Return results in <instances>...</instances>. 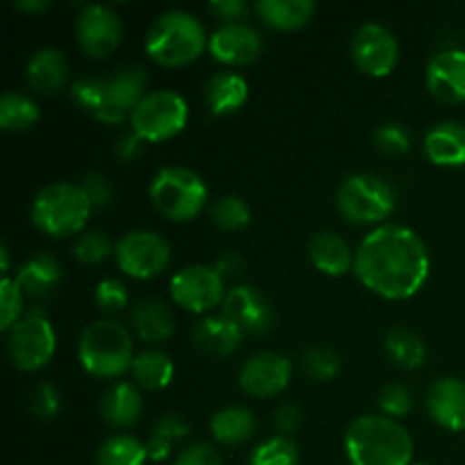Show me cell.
Masks as SVG:
<instances>
[{
    "label": "cell",
    "instance_id": "obj_7",
    "mask_svg": "<svg viewBox=\"0 0 465 465\" xmlns=\"http://www.w3.org/2000/svg\"><path fill=\"white\" fill-rule=\"evenodd\" d=\"M148 193L157 212L175 223H186L198 216L209 198L203 177L184 166H166L157 171Z\"/></svg>",
    "mask_w": 465,
    "mask_h": 465
},
{
    "label": "cell",
    "instance_id": "obj_34",
    "mask_svg": "<svg viewBox=\"0 0 465 465\" xmlns=\"http://www.w3.org/2000/svg\"><path fill=\"white\" fill-rule=\"evenodd\" d=\"M98 465H143L148 459V448L136 436L116 434L103 440L98 448Z\"/></svg>",
    "mask_w": 465,
    "mask_h": 465
},
{
    "label": "cell",
    "instance_id": "obj_48",
    "mask_svg": "<svg viewBox=\"0 0 465 465\" xmlns=\"http://www.w3.org/2000/svg\"><path fill=\"white\" fill-rule=\"evenodd\" d=\"M213 268H216V272L223 280H234V277L243 275L245 262L239 252H225L216 259Z\"/></svg>",
    "mask_w": 465,
    "mask_h": 465
},
{
    "label": "cell",
    "instance_id": "obj_21",
    "mask_svg": "<svg viewBox=\"0 0 465 465\" xmlns=\"http://www.w3.org/2000/svg\"><path fill=\"white\" fill-rule=\"evenodd\" d=\"M243 331L225 313H209L193 327V343L209 357H230L239 350Z\"/></svg>",
    "mask_w": 465,
    "mask_h": 465
},
{
    "label": "cell",
    "instance_id": "obj_43",
    "mask_svg": "<svg viewBox=\"0 0 465 465\" xmlns=\"http://www.w3.org/2000/svg\"><path fill=\"white\" fill-rule=\"evenodd\" d=\"M30 409L39 420H53L62 409V400H59V391L54 389L50 381H41L32 389L30 395Z\"/></svg>",
    "mask_w": 465,
    "mask_h": 465
},
{
    "label": "cell",
    "instance_id": "obj_2",
    "mask_svg": "<svg viewBox=\"0 0 465 465\" xmlns=\"http://www.w3.org/2000/svg\"><path fill=\"white\" fill-rule=\"evenodd\" d=\"M145 84H148L145 71L132 64V66L118 68L107 77H77L71 86V95L91 116L118 125L127 121L136 104L145 98Z\"/></svg>",
    "mask_w": 465,
    "mask_h": 465
},
{
    "label": "cell",
    "instance_id": "obj_42",
    "mask_svg": "<svg viewBox=\"0 0 465 465\" xmlns=\"http://www.w3.org/2000/svg\"><path fill=\"white\" fill-rule=\"evenodd\" d=\"M95 304L103 309L104 313H118L127 307V286L116 277H104L98 286H95Z\"/></svg>",
    "mask_w": 465,
    "mask_h": 465
},
{
    "label": "cell",
    "instance_id": "obj_16",
    "mask_svg": "<svg viewBox=\"0 0 465 465\" xmlns=\"http://www.w3.org/2000/svg\"><path fill=\"white\" fill-rule=\"evenodd\" d=\"M223 313L234 325H239L243 334L250 336L266 334L275 325V312H272L271 302L263 298L262 291L248 284L232 286L227 291L225 300H223Z\"/></svg>",
    "mask_w": 465,
    "mask_h": 465
},
{
    "label": "cell",
    "instance_id": "obj_32",
    "mask_svg": "<svg viewBox=\"0 0 465 465\" xmlns=\"http://www.w3.org/2000/svg\"><path fill=\"white\" fill-rule=\"evenodd\" d=\"M39 121V104L21 91H5L0 95V127L7 132L30 130Z\"/></svg>",
    "mask_w": 465,
    "mask_h": 465
},
{
    "label": "cell",
    "instance_id": "obj_10",
    "mask_svg": "<svg viewBox=\"0 0 465 465\" xmlns=\"http://www.w3.org/2000/svg\"><path fill=\"white\" fill-rule=\"evenodd\" d=\"M57 348L53 322L41 309H30L7 331V352L18 371H41L53 359Z\"/></svg>",
    "mask_w": 465,
    "mask_h": 465
},
{
    "label": "cell",
    "instance_id": "obj_37",
    "mask_svg": "<svg viewBox=\"0 0 465 465\" xmlns=\"http://www.w3.org/2000/svg\"><path fill=\"white\" fill-rule=\"evenodd\" d=\"M212 221L225 232H239L250 225V207L239 195H221L212 204Z\"/></svg>",
    "mask_w": 465,
    "mask_h": 465
},
{
    "label": "cell",
    "instance_id": "obj_45",
    "mask_svg": "<svg viewBox=\"0 0 465 465\" xmlns=\"http://www.w3.org/2000/svg\"><path fill=\"white\" fill-rule=\"evenodd\" d=\"M173 465H223V459L213 445L195 443L189 445L186 450H182L180 457L175 459Z\"/></svg>",
    "mask_w": 465,
    "mask_h": 465
},
{
    "label": "cell",
    "instance_id": "obj_35",
    "mask_svg": "<svg viewBox=\"0 0 465 465\" xmlns=\"http://www.w3.org/2000/svg\"><path fill=\"white\" fill-rule=\"evenodd\" d=\"M248 465H300L298 445L289 436H272L250 452Z\"/></svg>",
    "mask_w": 465,
    "mask_h": 465
},
{
    "label": "cell",
    "instance_id": "obj_9",
    "mask_svg": "<svg viewBox=\"0 0 465 465\" xmlns=\"http://www.w3.org/2000/svg\"><path fill=\"white\" fill-rule=\"evenodd\" d=\"M189 123V103L173 89H157L145 94L130 116V127L141 141L173 139Z\"/></svg>",
    "mask_w": 465,
    "mask_h": 465
},
{
    "label": "cell",
    "instance_id": "obj_31",
    "mask_svg": "<svg viewBox=\"0 0 465 465\" xmlns=\"http://www.w3.org/2000/svg\"><path fill=\"white\" fill-rule=\"evenodd\" d=\"M384 348L391 361L398 368H404V371H416V368L425 366L427 361L425 341L416 331L407 330V327H393L386 334Z\"/></svg>",
    "mask_w": 465,
    "mask_h": 465
},
{
    "label": "cell",
    "instance_id": "obj_39",
    "mask_svg": "<svg viewBox=\"0 0 465 465\" xmlns=\"http://www.w3.org/2000/svg\"><path fill=\"white\" fill-rule=\"evenodd\" d=\"M114 245L109 241V236L100 230L82 232L80 236L73 243V254L80 263H86V266H94V263L104 262L109 254L114 252Z\"/></svg>",
    "mask_w": 465,
    "mask_h": 465
},
{
    "label": "cell",
    "instance_id": "obj_27",
    "mask_svg": "<svg viewBox=\"0 0 465 465\" xmlns=\"http://www.w3.org/2000/svg\"><path fill=\"white\" fill-rule=\"evenodd\" d=\"M132 330L145 343H163L175 331V318L162 300H141L132 309Z\"/></svg>",
    "mask_w": 465,
    "mask_h": 465
},
{
    "label": "cell",
    "instance_id": "obj_50",
    "mask_svg": "<svg viewBox=\"0 0 465 465\" xmlns=\"http://www.w3.org/2000/svg\"><path fill=\"white\" fill-rule=\"evenodd\" d=\"M14 7L21 9V12H45V9L50 7L48 0H16L14 3Z\"/></svg>",
    "mask_w": 465,
    "mask_h": 465
},
{
    "label": "cell",
    "instance_id": "obj_3",
    "mask_svg": "<svg viewBox=\"0 0 465 465\" xmlns=\"http://www.w3.org/2000/svg\"><path fill=\"white\" fill-rule=\"evenodd\" d=\"M345 454L352 465H411L413 439L395 418L368 413L350 422Z\"/></svg>",
    "mask_w": 465,
    "mask_h": 465
},
{
    "label": "cell",
    "instance_id": "obj_18",
    "mask_svg": "<svg viewBox=\"0 0 465 465\" xmlns=\"http://www.w3.org/2000/svg\"><path fill=\"white\" fill-rule=\"evenodd\" d=\"M427 89L445 104L465 103V50L448 48L427 62Z\"/></svg>",
    "mask_w": 465,
    "mask_h": 465
},
{
    "label": "cell",
    "instance_id": "obj_8",
    "mask_svg": "<svg viewBox=\"0 0 465 465\" xmlns=\"http://www.w3.org/2000/svg\"><path fill=\"white\" fill-rule=\"evenodd\" d=\"M395 191L384 177L372 173H354L341 182L336 191V207L348 221L359 225L384 223L395 212Z\"/></svg>",
    "mask_w": 465,
    "mask_h": 465
},
{
    "label": "cell",
    "instance_id": "obj_49",
    "mask_svg": "<svg viewBox=\"0 0 465 465\" xmlns=\"http://www.w3.org/2000/svg\"><path fill=\"white\" fill-rule=\"evenodd\" d=\"M141 143H145V141H141L139 136L134 134V132H130V134L123 136V139L118 141V145H116L118 157L125 159V162H130V159L139 157V154H141Z\"/></svg>",
    "mask_w": 465,
    "mask_h": 465
},
{
    "label": "cell",
    "instance_id": "obj_17",
    "mask_svg": "<svg viewBox=\"0 0 465 465\" xmlns=\"http://www.w3.org/2000/svg\"><path fill=\"white\" fill-rule=\"evenodd\" d=\"M209 53L230 66H245L262 57L263 36L248 23H223L209 35Z\"/></svg>",
    "mask_w": 465,
    "mask_h": 465
},
{
    "label": "cell",
    "instance_id": "obj_13",
    "mask_svg": "<svg viewBox=\"0 0 465 465\" xmlns=\"http://www.w3.org/2000/svg\"><path fill=\"white\" fill-rule=\"evenodd\" d=\"M75 36L89 57H107L121 45L123 21L109 5H84L75 18Z\"/></svg>",
    "mask_w": 465,
    "mask_h": 465
},
{
    "label": "cell",
    "instance_id": "obj_4",
    "mask_svg": "<svg viewBox=\"0 0 465 465\" xmlns=\"http://www.w3.org/2000/svg\"><path fill=\"white\" fill-rule=\"evenodd\" d=\"M209 45L204 25L195 14L171 9L153 21L145 32V53L168 68L195 62Z\"/></svg>",
    "mask_w": 465,
    "mask_h": 465
},
{
    "label": "cell",
    "instance_id": "obj_40",
    "mask_svg": "<svg viewBox=\"0 0 465 465\" xmlns=\"http://www.w3.org/2000/svg\"><path fill=\"white\" fill-rule=\"evenodd\" d=\"M23 291L16 280L3 277L0 282V330L9 331L25 312H23Z\"/></svg>",
    "mask_w": 465,
    "mask_h": 465
},
{
    "label": "cell",
    "instance_id": "obj_6",
    "mask_svg": "<svg viewBox=\"0 0 465 465\" xmlns=\"http://www.w3.org/2000/svg\"><path fill=\"white\" fill-rule=\"evenodd\" d=\"M91 212L94 207L80 184L53 182L35 195L30 216L44 234L71 236L84 230Z\"/></svg>",
    "mask_w": 465,
    "mask_h": 465
},
{
    "label": "cell",
    "instance_id": "obj_41",
    "mask_svg": "<svg viewBox=\"0 0 465 465\" xmlns=\"http://www.w3.org/2000/svg\"><path fill=\"white\" fill-rule=\"evenodd\" d=\"M377 404H380L381 409V416H389L398 420V418H404L407 413H411L413 395L404 384H400V381H391V384H386L384 389L380 391V400H377Z\"/></svg>",
    "mask_w": 465,
    "mask_h": 465
},
{
    "label": "cell",
    "instance_id": "obj_26",
    "mask_svg": "<svg viewBox=\"0 0 465 465\" xmlns=\"http://www.w3.org/2000/svg\"><path fill=\"white\" fill-rule=\"evenodd\" d=\"M100 413L104 420L112 427L125 430L139 422L141 413H143V398L141 391L134 384L127 381H118V384L109 386L100 400Z\"/></svg>",
    "mask_w": 465,
    "mask_h": 465
},
{
    "label": "cell",
    "instance_id": "obj_12",
    "mask_svg": "<svg viewBox=\"0 0 465 465\" xmlns=\"http://www.w3.org/2000/svg\"><path fill=\"white\" fill-rule=\"evenodd\" d=\"M168 289L175 304L191 313H209L223 304L227 295L225 280L218 275L216 268L200 266V263L177 271Z\"/></svg>",
    "mask_w": 465,
    "mask_h": 465
},
{
    "label": "cell",
    "instance_id": "obj_22",
    "mask_svg": "<svg viewBox=\"0 0 465 465\" xmlns=\"http://www.w3.org/2000/svg\"><path fill=\"white\" fill-rule=\"evenodd\" d=\"M250 98V84L243 75L234 71L216 73L204 84V103L212 116H230L239 112Z\"/></svg>",
    "mask_w": 465,
    "mask_h": 465
},
{
    "label": "cell",
    "instance_id": "obj_52",
    "mask_svg": "<svg viewBox=\"0 0 465 465\" xmlns=\"http://www.w3.org/2000/svg\"><path fill=\"white\" fill-rule=\"evenodd\" d=\"M411 465H430V463H411Z\"/></svg>",
    "mask_w": 465,
    "mask_h": 465
},
{
    "label": "cell",
    "instance_id": "obj_15",
    "mask_svg": "<svg viewBox=\"0 0 465 465\" xmlns=\"http://www.w3.org/2000/svg\"><path fill=\"white\" fill-rule=\"evenodd\" d=\"M293 363L280 352H259L243 363L239 386L252 398H272L291 384Z\"/></svg>",
    "mask_w": 465,
    "mask_h": 465
},
{
    "label": "cell",
    "instance_id": "obj_36",
    "mask_svg": "<svg viewBox=\"0 0 465 465\" xmlns=\"http://www.w3.org/2000/svg\"><path fill=\"white\" fill-rule=\"evenodd\" d=\"M341 366L343 361H341L339 352H334L331 348H309L300 357V368L313 381L334 380L341 372Z\"/></svg>",
    "mask_w": 465,
    "mask_h": 465
},
{
    "label": "cell",
    "instance_id": "obj_20",
    "mask_svg": "<svg viewBox=\"0 0 465 465\" xmlns=\"http://www.w3.org/2000/svg\"><path fill=\"white\" fill-rule=\"evenodd\" d=\"M427 159L436 166H465V125L457 121H440L427 130L422 139Z\"/></svg>",
    "mask_w": 465,
    "mask_h": 465
},
{
    "label": "cell",
    "instance_id": "obj_11",
    "mask_svg": "<svg viewBox=\"0 0 465 465\" xmlns=\"http://www.w3.org/2000/svg\"><path fill=\"white\" fill-rule=\"evenodd\" d=\"M118 268L134 280H150L171 263V245L153 230H134L121 236L114 250Z\"/></svg>",
    "mask_w": 465,
    "mask_h": 465
},
{
    "label": "cell",
    "instance_id": "obj_33",
    "mask_svg": "<svg viewBox=\"0 0 465 465\" xmlns=\"http://www.w3.org/2000/svg\"><path fill=\"white\" fill-rule=\"evenodd\" d=\"M189 434L191 427L184 418L175 416V413H166V416L159 418L153 434H150L148 443H145V448H148V459L150 461H163V459H168V454L173 452L177 440H184Z\"/></svg>",
    "mask_w": 465,
    "mask_h": 465
},
{
    "label": "cell",
    "instance_id": "obj_1",
    "mask_svg": "<svg viewBox=\"0 0 465 465\" xmlns=\"http://www.w3.org/2000/svg\"><path fill=\"white\" fill-rule=\"evenodd\" d=\"M357 280L386 300L413 298L430 277V252L411 227L380 225L354 252Z\"/></svg>",
    "mask_w": 465,
    "mask_h": 465
},
{
    "label": "cell",
    "instance_id": "obj_29",
    "mask_svg": "<svg viewBox=\"0 0 465 465\" xmlns=\"http://www.w3.org/2000/svg\"><path fill=\"white\" fill-rule=\"evenodd\" d=\"M209 430L218 443L236 448V445H243L245 440L252 439L257 420H254V413L250 409L234 404V407H225L213 413Z\"/></svg>",
    "mask_w": 465,
    "mask_h": 465
},
{
    "label": "cell",
    "instance_id": "obj_24",
    "mask_svg": "<svg viewBox=\"0 0 465 465\" xmlns=\"http://www.w3.org/2000/svg\"><path fill=\"white\" fill-rule=\"evenodd\" d=\"M14 280L18 282V286H21L27 298H48L50 293L57 291L59 282H62V266L50 252H36L18 268Z\"/></svg>",
    "mask_w": 465,
    "mask_h": 465
},
{
    "label": "cell",
    "instance_id": "obj_47",
    "mask_svg": "<svg viewBox=\"0 0 465 465\" xmlns=\"http://www.w3.org/2000/svg\"><path fill=\"white\" fill-rule=\"evenodd\" d=\"M275 425L282 434H293L300 425H302V409L293 402H286L277 409Z\"/></svg>",
    "mask_w": 465,
    "mask_h": 465
},
{
    "label": "cell",
    "instance_id": "obj_14",
    "mask_svg": "<svg viewBox=\"0 0 465 465\" xmlns=\"http://www.w3.org/2000/svg\"><path fill=\"white\" fill-rule=\"evenodd\" d=\"M352 59L371 77H386L400 62V44L389 27L363 23L352 36Z\"/></svg>",
    "mask_w": 465,
    "mask_h": 465
},
{
    "label": "cell",
    "instance_id": "obj_5",
    "mask_svg": "<svg viewBox=\"0 0 465 465\" xmlns=\"http://www.w3.org/2000/svg\"><path fill=\"white\" fill-rule=\"evenodd\" d=\"M77 357L89 375L112 380L127 372L134 361V345L130 330L112 318L95 321L82 331Z\"/></svg>",
    "mask_w": 465,
    "mask_h": 465
},
{
    "label": "cell",
    "instance_id": "obj_23",
    "mask_svg": "<svg viewBox=\"0 0 465 465\" xmlns=\"http://www.w3.org/2000/svg\"><path fill=\"white\" fill-rule=\"evenodd\" d=\"M27 84L36 91V94H54L62 89L68 80V59L59 48L45 45L39 48L27 62Z\"/></svg>",
    "mask_w": 465,
    "mask_h": 465
},
{
    "label": "cell",
    "instance_id": "obj_38",
    "mask_svg": "<svg viewBox=\"0 0 465 465\" xmlns=\"http://www.w3.org/2000/svg\"><path fill=\"white\" fill-rule=\"evenodd\" d=\"M372 143L380 153L389 154V157H400L411 150V132L402 125V123H381L372 132Z\"/></svg>",
    "mask_w": 465,
    "mask_h": 465
},
{
    "label": "cell",
    "instance_id": "obj_28",
    "mask_svg": "<svg viewBox=\"0 0 465 465\" xmlns=\"http://www.w3.org/2000/svg\"><path fill=\"white\" fill-rule=\"evenodd\" d=\"M259 21L272 30H300L316 14L313 0H259L254 5Z\"/></svg>",
    "mask_w": 465,
    "mask_h": 465
},
{
    "label": "cell",
    "instance_id": "obj_44",
    "mask_svg": "<svg viewBox=\"0 0 465 465\" xmlns=\"http://www.w3.org/2000/svg\"><path fill=\"white\" fill-rule=\"evenodd\" d=\"M80 186L84 189L86 198H89L91 207L94 209H104L112 204L114 186L112 182H109L104 175H100V173H86V175L82 177Z\"/></svg>",
    "mask_w": 465,
    "mask_h": 465
},
{
    "label": "cell",
    "instance_id": "obj_25",
    "mask_svg": "<svg viewBox=\"0 0 465 465\" xmlns=\"http://www.w3.org/2000/svg\"><path fill=\"white\" fill-rule=\"evenodd\" d=\"M309 259L321 272L330 277H341L354 268V254L343 236L336 232L322 230L309 241Z\"/></svg>",
    "mask_w": 465,
    "mask_h": 465
},
{
    "label": "cell",
    "instance_id": "obj_51",
    "mask_svg": "<svg viewBox=\"0 0 465 465\" xmlns=\"http://www.w3.org/2000/svg\"><path fill=\"white\" fill-rule=\"evenodd\" d=\"M0 262H3V277L9 275V250L7 245H0Z\"/></svg>",
    "mask_w": 465,
    "mask_h": 465
},
{
    "label": "cell",
    "instance_id": "obj_46",
    "mask_svg": "<svg viewBox=\"0 0 465 465\" xmlns=\"http://www.w3.org/2000/svg\"><path fill=\"white\" fill-rule=\"evenodd\" d=\"M250 9L252 7L245 0H213V3H209V12L225 23H243Z\"/></svg>",
    "mask_w": 465,
    "mask_h": 465
},
{
    "label": "cell",
    "instance_id": "obj_19",
    "mask_svg": "<svg viewBox=\"0 0 465 465\" xmlns=\"http://www.w3.org/2000/svg\"><path fill=\"white\" fill-rule=\"evenodd\" d=\"M425 407L431 420L448 431L465 430V381L461 377H440L427 389Z\"/></svg>",
    "mask_w": 465,
    "mask_h": 465
},
{
    "label": "cell",
    "instance_id": "obj_30",
    "mask_svg": "<svg viewBox=\"0 0 465 465\" xmlns=\"http://www.w3.org/2000/svg\"><path fill=\"white\" fill-rule=\"evenodd\" d=\"M130 372L141 389L162 391L171 386L175 366H173V359L162 350H143L134 357Z\"/></svg>",
    "mask_w": 465,
    "mask_h": 465
}]
</instances>
